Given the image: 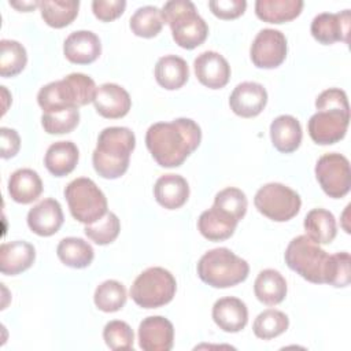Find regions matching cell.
Returning a JSON list of instances; mask_svg holds the SVG:
<instances>
[{
    "instance_id": "1",
    "label": "cell",
    "mask_w": 351,
    "mask_h": 351,
    "mask_svg": "<svg viewBox=\"0 0 351 351\" xmlns=\"http://www.w3.org/2000/svg\"><path fill=\"white\" fill-rule=\"evenodd\" d=\"M200 126L189 118L156 122L145 133V144L155 162L162 167H178L199 147Z\"/></svg>"
},
{
    "instance_id": "2",
    "label": "cell",
    "mask_w": 351,
    "mask_h": 351,
    "mask_svg": "<svg viewBox=\"0 0 351 351\" xmlns=\"http://www.w3.org/2000/svg\"><path fill=\"white\" fill-rule=\"evenodd\" d=\"M315 107L318 111L307 123L311 140L319 145H330L344 138L350 123L346 92L339 88L325 89L315 99Z\"/></svg>"
},
{
    "instance_id": "3",
    "label": "cell",
    "mask_w": 351,
    "mask_h": 351,
    "mask_svg": "<svg viewBox=\"0 0 351 351\" xmlns=\"http://www.w3.org/2000/svg\"><path fill=\"white\" fill-rule=\"evenodd\" d=\"M136 147L134 133L129 128L110 126L100 132L92 154L96 173L107 180L123 176L129 167L130 154Z\"/></svg>"
},
{
    "instance_id": "4",
    "label": "cell",
    "mask_w": 351,
    "mask_h": 351,
    "mask_svg": "<svg viewBox=\"0 0 351 351\" xmlns=\"http://www.w3.org/2000/svg\"><path fill=\"white\" fill-rule=\"evenodd\" d=\"M95 81L82 73H71L63 80L44 85L37 95L43 112H55L80 108L93 101L96 95Z\"/></svg>"
},
{
    "instance_id": "5",
    "label": "cell",
    "mask_w": 351,
    "mask_h": 351,
    "mask_svg": "<svg viewBox=\"0 0 351 351\" xmlns=\"http://www.w3.org/2000/svg\"><path fill=\"white\" fill-rule=\"evenodd\" d=\"M248 273L247 261L225 247L207 251L197 262L199 278L214 288L234 287L243 282Z\"/></svg>"
},
{
    "instance_id": "6",
    "label": "cell",
    "mask_w": 351,
    "mask_h": 351,
    "mask_svg": "<svg viewBox=\"0 0 351 351\" xmlns=\"http://www.w3.org/2000/svg\"><path fill=\"white\" fill-rule=\"evenodd\" d=\"M165 22L171 29L176 44L185 49H193L203 44L208 36L206 21L197 14L196 7L189 0H171L162 8Z\"/></svg>"
},
{
    "instance_id": "7",
    "label": "cell",
    "mask_w": 351,
    "mask_h": 351,
    "mask_svg": "<svg viewBox=\"0 0 351 351\" xmlns=\"http://www.w3.org/2000/svg\"><path fill=\"white\" fill-rule=\"evenodd\" d=\"M176 291L177 282L174 276L163 267L154 266L136 277L130 288V296L143 308H158L170 303Z\"/></svg>"
},
{
    "instance_id": "8",
    "label": "cell",
    "mask_w": 351,
    "mask_h": 351,
    "mask_svg": "<svg viewBox=\"0 0 351 351\" xmlns=\"http://www.w3.org/2000/svg\"><path fill=\"white\" fill-rule=\"evenodd\" d=\"M288 267L304 280L314 284H325V273L329 255L306 234L292 239L284 254Z\"/></svg>"
},
{
    "instance_id": "9",
    "label": "cell",
    "mask_w": 351,
    "mask_h": 351,
    "mask_svg": "<svg viewBox=\"0 0 351 351\" xmlns=\"http://www.w3.org/2000/svg\"><path fill=\"white\" fill-rule=\"evenodd\" d=\"M64 197L73 218L85 225L96 222L107 213V199L90 178L80 177L69 182Z\"/></svg>"
},
{
    "instance_id": "10",
    "label": "cell",
    "mask_w": 351,
    "mask_h": 351,
    "mask_svg": "<svg viewBox=\"0 0 351 351\" xmlns=\"http://www.w3.org/2000/svg\"><path fill=\"white\" fill-rule=\"evenodd\" d=\"M254 204L261 214L276 222L292 219L300 210V196L289 186L280 182H269L258 189Z\"/></svg>"
},
{
    "instance_id": "11",
    "label": "cell",
    "mask_w": 351,
    "mask_h": 351,
    "mask_svg": "<svg viewBox=\"0 0 351 351\" xmlns=\"http://www.w3.org/2000/svg\"><path fill=\"white\" fill-rule=\"evenodd\" d=\"M315 177L322 191L333 199L344 197L351 188L348 159L337 152L322 155L315 163Z\"/></svg>"
},
{
    "instance_id": "12",
    "label": "cell",
    "mask_w": 351,
    "mask_h": 351,
    "mask_svg": "<svg viewBox=\"0 0 351 351\" xmlns=\"http://www.w3.org/2000/svg\"><path fill=\"white\" fill-rule=\"evenodd\" d=\"M287 38L276 29H262L254 38L250 56L259 69H276L287 58Z\"/></svg>"
},
{
    "instance_id": "13",
    "label": "cell",
    "mask_w": 351,
    "mask_h": 351,
    "mask_svg": "<svg viewBox=\"0 0 351 351\" xmlns=\"http://www.w3.org/2000/svg\"><path fill=\"white\" fill-rule=\"evenodd\" d=\"M174 343L173 324L162 315L144 318L138 325V344L144 351H170Z\"/></svg>"
},
{
    "instance_id": "14",
    "label": "cell",
    "mask_w": 351,
    "mask_h": 351,
    "mask_svg": "<svg viewBox=\"0 0 351 351\" xmlns=\"http://www.w3.org/2000/svg\"><path fill=\"white\" fill-rule=\"evenodd\" d=\"M350 22V10H344L336 14L322 12L314 16L310 30L313 37L324 45H329L336 41L348 43Z\"/></svg>"
},
{
    "instance_id": "15",
    "label": "cell",
    "mask_w": 351,
    "mask_h": 351,
    "mask_svg": "<svg viewBox=\"0 0 351 351\" xmlns=\"http://www.w3.org/2000/svg\"><path fill=\"white\" fill-rule=\"evenodd\" d=\"M195 74L199 82L210 89L223 88L230 78L228 60L215 51H204L193 60Z\"/></svg>"
},
{
    "instance_id": "16",
    "label": "cell",
    "mask_w": 351,
    "mask_h": 351,
    "mask_svg": "<svg viewBox=\"0 0 351 351\" xmlns=\"http://www.w3.org/2000/svg\"><path fill=\"white\" fill-rule=\"evenodd\" d=\"M267 103V92L263 85L252 81L239 84L230 97V110L243 118H252L259 115Z\"/></svg>"
},
{
    "instance_id": "17",
    "label": "cell",
    "mask_w": 351,
    "mask_h": 351,
    "mask_svg": "<svg viewBox=\"0 0 351 351\" xmlns=\"http://www.w3.org/2000/svg\"><path fill=\"white\" fill-rule=\"evenodd\" d=\"M93 104L101 117L118 119L129 112L132 107V99L125 88L107 82L96 89Z\"/></svg>"
},
{
    "instance_id": "18",
    "label": "cell",
    "mask_w": 351,
    "mask_h": 351,
    "mask_svg": "<svg viewBox=\"0 0 351 351\" xmlns=\"http://www.w3.org/2000/svg\"><path fill=\"white\" fill-rule=\"evenodd\" d=\"M63 53L71 63L89 64L101 53L100 38L90 30L73 32L64 40Z\"/></svg>"
},
{
    "instance_id": "19",
    "label": "cell",
    "mask_w": 351,
    "mask_h": 351,
    "mask_svg": "<svg viewBox=\"0 0 351 351\" xmlns=\"http://www.w3.org/2000/svg\"><path fill=\"white\" fill-rule=\"evenodd\" d=\"M63 211L58 200L44 199L27 213V225L38 236H52L63 225Z\"/></svg>"
},
{
    "instance_id": "20",
    "label": "cell",
    "mask_w": 351,
    "mask_h": 351,
    "mask_svg": "<svg viewBox=\"0 0 351 351\" xmlns=\"http://www.w3.org/2000/svg\"><path fill=\"white\" fill-rule=\"evenodd\" d=\"M213 319L223 332L236 333L245 328L248 322V310L241 299L225 296L214 303Z\"/></svg>"
},
{
    "instance_id": "21",
    "label": "cell",
    "mask_w": 351,
    "mask_h": 351,
    "mask_svg": "<svg viewBox=\"0 0 351 351\" xmlns=\"http://www.w3.org/2000/svg\"><path fill=\"white\" fill-rule=\"evenodd\" d=\"M34 259L36 250L27 241L15 240L0 247V271L5 276H16L27 270Z\"/></svg>"
},
{
    "instance_id": "22",
    "label": "cell",
    "mask_w": 351,
    "mask_h": 351,
    "mask_svg": "<svg viewBox=\"0 0 351 351\" xmlns=\"http://www.w3.org/2000/svg\"><path fill=\"white\" fill-rule=\"evenodd\" d=\"M154 196L162 207L176 210L186 203L189 197V185L182 176L169 173L156 180Z\"/></svg>"
},
{
    "instance_id": "23",
    "label": "cell",
    "mask_w": 351,
    "mask_h": 351,
    "mask_svg": "<svg viewBox=\"0 0 351 351\" xmlns=\"http://www.w3.org/2000/svg\"><path fill=\"white\" fill-rule=\"evenodd\" d=\"M237 223L239 221L232 215L213 206L200 214L197 219V229L207 240L222 241L234 233Z\"/></svg>"
},
{
    "instance_id": "24",
    "label": "cell",
    "mask_w": 351,
    "mask_h": 351,
    "mask_svg": "<svg viewBox=\"0 0 351 351\" xmlns=\"http://www.w3.org/2000/svg\"><path fill=\"white\" fill-rule=\"evenodd\" d=\"M300 122L292 115H280L270 123V138L274 148L282 154L296 151L302 143Z\"/></svg>"
},
{
    "instance_id": "25",
    "label": "cell",
    "mask_w": 351,
    "mask_h": 351,
    "mask_svg": "<svg viewBox=\"0 0 351 351\" xmlns=\"http://www.w3.org/2000/svg\"><path fill=\"white\" fill-rule=\"evenodd\" d=\"M80 152L73 141H56L51 144L44 156L47 170L55 177L70 174L78 163Z\"/></svg>"
},
{
    "instance_id": "26",
    "label": "cell",
    "mask_w": 351,
    "mask_h": 351,
    "mask_svg": "<svg viewBox=\"0 0 351 351\" xmlns=\"http://www.w3.org/2000/svg\"><path fill=\"white\" fill-rule=\"evenodd\" d=\"M43 181L37 171L32 169H18L8 180V193L16 203L29 204L40 197Z\"/></svg>"
},
{
    "instance_id": "27",
    "label": "cell",
    "mask_w": 351,
    "mask_h": 351,
    "mask_svg": "<svg viewBox=\"0 0 351 351\" xmlns=\"http://www.w3.org/2000/svg\"><path fill=\"white\" fill-rule=\"evenodd\" d=\"M189 78V69L186 62L177 55H166L159 58L155 64L156 82L167 89H180Z\"/></svg>"
},
{
    "instance_id": "28",
    "label": "cell",
    "mask_w": 351,
    "mask_h": 351,
    "mask_svg": "<svg viewBox=\"0 0 351 351\" xmlns=\"http://www.w3.org/2000/svg\"><path fill=\"white\" fill-rule=\"evenodd\" d=\"M304 3L302 0H256L255 14L267 23H284L300 15Z\"/></svg>"
},
{
    "instance_id": "29",
    "label": "cell",
    "mask_w": 351,
    "mask_h": 351,
    "mask_svg": "<svg viewBox=\"0 0 351 351\" xmlns=\"http://www.w3.org/2000/svg\"><path fill=\"white\" fill-rule=\"evenodd\" d=\"M254 292L263 304L276 306L287 296V281L278 270L265 269L254 282Z\"/></svg>"
},
{
    "instance_id": "30",
    "label": "cell",
    "mask_w": 351,
    "mask_h": 351,
    "mask_svg": "<svg viewBox=\"0 0 351 351\" xmlns=\"http://www.w3.org/2000/svg\"><path fill=\"white\" fill-rule=\"evenodd\" d=\"M306 236L317 244H329L337 233L335 215L325 208H313L304 217Z\"/></svg>"
},
{
    "instance_id": "31",
    "label": "cell",
    "mask_w": 351,
    "mask_h": 351,
    "mask_svg": "<svg viewBox=\"0 0 351 351\" xmlns=\"http://www.w3.org/2000/svg\"><path fill=\"white\" fill-rule=\"evenodd\" d=\"M56 254L62 263L73 269H84L89 266L95 258L92 245L80 237H66L60 240Z\"/></svg>"
},
{
    "instance_id": "32",
    "label": "cell",
    "mask_w": 351,
    "mask_h": 351,
    "mask_svg": "<svg viewBox=\"0 0 351 351\" xmlns=\"http://www.w3.org/2000/svg\"><path fill=\"white\" fill-rule=\"evenodd\" d=\"M78 0H44L40 1V11L44 22L55 29L70 25L78 15Z\"/></svg>"
},
{
    "instance_id": "33",
    "label": "cell",
    "mask_w": 351,
    "mask_h": 351,
    "mask_svg": "<svg viewBox=\"0 0 351 351\" xmlns=\"http://www.w3.org/2000/svg\"><path fill=\"white\" fill-rule=\"evenodd\" d=\"M165 23L162 10L155 5H144L137 8L129 21L130 30L143 38L158 36Z\"/></svg>"
},
{
    "instance_id": "34",
    "label": "cell",
    "mask_w": 351,
    "mask_h": 351,
    "mask_svg": "<svg viewBox=\"0 0 351 351\" xmlns=\"http://www.w3.org/2000/svg\"><path fill=\"white\" fill-rule=\"evenodd\" d=\"M126 288L117 280H106L96 289L93 295L95 304L104 313H114L121 310L126 303Z\"/></svg>"
},
{
    "instance_id": "35",
    "label": "cell",
    "mask_w": 351,
    "mask_h": 351,
    "mask_svg": "<svg viewBox=\"0 0 351 351\" xmlns=\"http://www.w3.org/2000/svg\"><path fill=\"white\" fill-rule=\"evenodd\" d=\"M27 63L25 47L15 40L0 41V75L14 77L19 74Z\"/></svg>"
},
{
    "instance_id": "36",
    "label": "cell",
    "mask_w": 351,
    "mask_h": 351,
    "mask_svg": "<svg viewBox=\"0 0 351 351\" xmlns=\"http://www.w3.org/2000/svg\"><path fill=\"white\" fill-rule=\"evenodd\" d=\"M289 326V318L285 313L274 308H267L258 314L254 321L252 330L256 337L263 340L274 339L282 335Z\"/></svg>"
},
{
    "instance_id": "37",
    "label": "cell",
    "mask_w": 351,
    "mask_h": 351,
    "mask_svg": "<svg viewBox=\"0 0 351 351\" xmlns=\"http://www.w3.org/2000/svg\"><path fill=\"white\" fill-rule=\"evenodd\" d=\"M121 230V222L114 213H106L100 219L90 225H85V234L93 243L99 245H106L112 243Z\"/></svg>"
},
{
    "instance_id": "38",
    "label": "cell",
    "mask_w": 351,
    "mask_h": 351,
    "mask_svg": "<svg viewBox=\"0 0 351 351\" xmlns=\"http://www.w3.org/2000/svg\"><path fill=\"white\" fill-rule=\"evenodd\" d=\"M80 122L78 108H69L55 112H43L41 125L48 134H63L73 132Z\"/></svg>"
},
{
    "instance_id": "39",
    "label": "cell",
    "mask_w": 351,
    "mask_h": 351,
    "mask_svg": "<svg viewBox=\"0 0 351 351\" xmlns=\"http://www.w3.org/2000/svg\"><path fill=\"white\" fill-rule=\"evenodd\" d=\"M214 206L232 215L236 221H240L247 213L248 202L245 193L241 189L228 186L215 195Z\"/></svg>"
},
{
    "instance_id": "40",
    "label": "cell",
    "mask_w": 351,
    "mask_h": 351,
    "mask_svg": "<svg viewBox=\"0 0 351 351\" xmlns=\"http://www.w3.org/2000/svg\"><path fill=\"white\" fill-rule=\"evenodd\" d=\"M350 263H351V256L346 251L329 255L326 273H325V284H329L336 288L347 287L351 281Z\"/></svg>"
},
{
    "instance_id": "41",
    "label": "cell",
    "mask_w": 351,
    "mask_h": 351,
    "mask_svg": "<svg viewBox=\"0 0 351 351\" xmlns=\"http://www.w3.org/2000/svg\"><path fill=\"white\" fill-rule=\"evenodd\" d=\"M103 339L107 347L114 351L132 350L134 343V333L129 324H126L125 321L114 319L106 324L103 329Z\"/></svg>"
},
{
    "instance_id": "42",
    "label": "cell",
    "mask_w": 351,
    "mask_h": 351,
    "mask_svg": "<svg viewBox=\"0 0 351 351\" xmlns=\"http://www.w3.org/2000/svg\"><path fill=\"white\" fill-rule=\"evenodd\" d=\"M126 8L125 0H93L92 11L103 22H111L121 16Z\"/></svg>"
},
{
    "instance_id": "43",
    "label": "cell",
    "mask_w": 351,
    "mask_h": 351,
    "mask_svg": "<svg viewBox=\"0 0 351 351\" xmlns=\"http://www.w3.org/2000/svg\"><path fill=\"white\" fill-rule=\"evenodd\" d=\"M211 12L221 19H234L244 14L247 1L244 0H211L208 3Z\"/></svg>"
},
{
    "instance_id": "44",
    "label": "cell",
    "mask_w": 351,
    "mask_h": 351,
    "mask_svg": "<svg viewBox=\"0 0 351 351\" xmlns=\"http://www.w3.org/2000/svg\"><path fill=\"white\" fill-rule=\"evenodd\" d=\"M0 137H1V143H0L1 158L8 159L15 156L21 147V138L16 130L10 128H0Z\"/></svg>"
},
{
    "instance_id": "45",
    "label": "cell",
    "mask_w": 351,
    "mask_h": 351,
    "mask_svg": "<svg viewBox=\"0 0 351 351\" xmlns=\"http://www.w3.org/2000/svg\"><path fill=\"white\" fill-rule=\"evenodd\" d=\"M10 4L18 10H22V11H32L34 10L36 7H40V1H29V3H11Z\"/></svg>"
}]
</instances>
